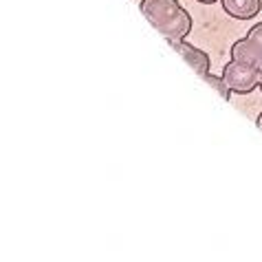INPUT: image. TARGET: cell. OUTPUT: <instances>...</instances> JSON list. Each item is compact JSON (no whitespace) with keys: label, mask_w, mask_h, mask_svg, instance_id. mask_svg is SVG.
I'll use <instances>...</instances> for the list:
<instances>
[{"label":"cell","mask_w":262,"mask_h":262,"mask_svg":"<svg viewBox=\"0 0 262 262\" xmlns=\"http://www.w3.org/2000/svg\"><path fill=\"white\" fill-rule=\"evenodd\" d=\"M196 3H201V5H214V3H221V0H196Z\"/></svg>","instance_id":"9c48e42d"},{"label":"cell","mask_w":262,"mask_h":262,"mask_svg":"<svg viewBox=\"0 0 262 262\" xmlns=\"http://www.w3.org/2000/svg\"><path fill=\"white\" fill-rule=\"evenodd\" d=\"M170 45L187 64H190L194 73H199L201 77L209 73L212 62H209V55L205 53V51H201L199 47H194V45H190V42H185V40H170Z\"/></svg>","instance_id":"3957f363"},{"label":"cell","mask_w":262,"mask_h":262,"mask_svg":"<svg viewBox=\"0 0 262 262\" xmlns=\"http://www.w3.org/2000/svg\"><path fill=\"white\" fill-rule=\"evenodd\" d=\"M192 25H194L192 16L185 9H181L177 16H174L172 20H167L165 25H161L157 31L167 40H185L187 35H190V31H192Z\"/></svg>","instance_id":"277c9868"},{"label":"cell","mask_w":262,"mask_h":262,"mask_svg":"<svg viewBox=\"0 0 262 262\" xmlns=\"http://www.w3.org/2000/svg\"><path fill=\"white\" fill-rule=\"evenodd\" d=\"M223 77L227 82L229 91L236 95H249L260 86V69L251 67V64H243L231 60L229 64H225Z\"/></svg>","instance_id":"6da1fadb"},{"label":"cell","mask_w":262,"mask_h":262,"mask_svg":"<svg viewBox=\"0 0 262 262\" xmlns=\"http://www.w3.org/2000/svg\"><path fill=\"white\" fill-rule=\"evenodd\" d=\"M139 9L145 18L150 20V25L159 29L161 25H165L167 20H172L177 13L183 9L179 0H141Z\"/></svg>","instance_id":"7a4b0ae2"},{"label":"cell","mask_w":262,"mask_h":262,"mask_svg":"<svg viewBox=\"0 0 262 262\" xmlns=\"http://www.w3.org/2000/svg\"><path fill=\"white\" fill-rule=\"evenodd\" d=\"M229 53H231V60L243 62V64H251V67L262 69V51L256 45H253L249 38L236 40L234 45H231Z\"/></svg>","instance_id":"8992f818"},{"label":"cell","mask_w":262,"mask_h":262,"mask_svg":"<svg viewBox=\"0 0 262 262\" xmlns=\"http://www.w3.org/2000/svg\"><path fill=\"white\" fill-rule=\"evenodd\" d=\"M256 123H258V128H260V130H262V113H260V115H258V119H256Z\"/></svg>","instance_id":"30bf717a"},{"label":"cell","mask_w":262,"mask_h":262,"mask_svg":"<svg viewBox=\"0 0 262 262\" xmlns=\"http://www.w3.org/2000/svg\"><path fill=\"white\" fill-rule=\"evenodd\" d=\"M247 38H249L253 45H256L260 51H262V23H258V25H253L249 31H247Z\"/></svg>","instance_id":"ba28073f"},{"label":"cell","mask_w":262,"mask_h":262,"mask_svg":"<svg viewBox=\"0 0 262 262\" xmlns=\"http://www.w3.org/2000/svg\"><path fill=\"white\" fill-rule=\"evenodd\" d=\"M227 16L236 20H251L262 11V0H221Z\"/></svg>","instance_id":"5b68a950"},{"label":"cell","mask_w":262,"mask_h":262,"mask_svg":"<svg viewBox=\"0 0 262 262\" xmlns=\"http://www.w3.org/2000/svg\"><path fill=\"white\" fill-rule=\"evenodd\" d=\"M260 91H262V69H260Z\"/></svg>","instance_id":"8fae6325"},{"label":"cell","mask_w":262,"mask_h":262,"mask_svg":"<svg viewBox=\"0 0 262 262\" xmlns=\"http://www.w3.org/2000/svg\"><path fill=\"white\" fill-rule=\"evenodd\" d=\"M203 79H205V82L212 86V89H214L223 99H227V101L231 99V91H229V86H227V82H225L223 75L218 77V75H212V73H207V75H203Z\"/></svg>","instance_id":"52a82bcc"}]
</instances>
